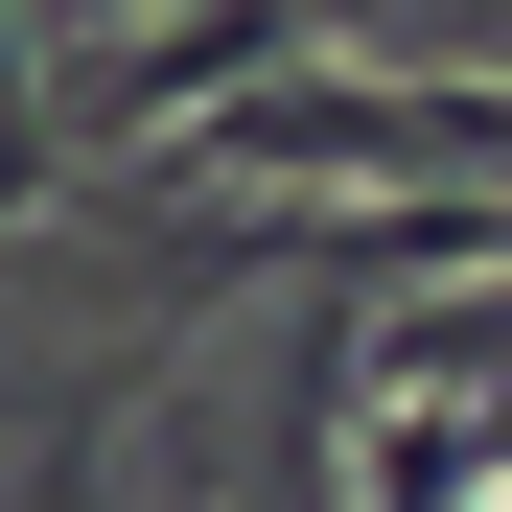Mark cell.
Wrapping results in <instances>:
<instances>
[{"label":"cell","mask_w":512,"mask_h":512,"mask_svg":"<svg viewBox=\"0 0 512 512\" xmlns=\"http://www.w3.org/2000/svg\"><path fill=\"white\" fill-rule=\"evenodd\" d=\"M303 24H326V47H350V24H373V0H303Z\"/></svg>","instance_id":"cell-1"}]
</instances>
